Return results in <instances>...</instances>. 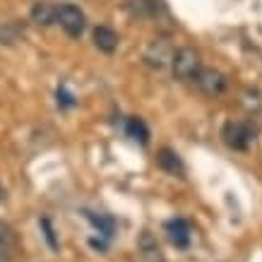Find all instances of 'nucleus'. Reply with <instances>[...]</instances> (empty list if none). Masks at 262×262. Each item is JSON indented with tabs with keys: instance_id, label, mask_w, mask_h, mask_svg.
<instances>
[{
	"instance_id": "f257e3e1",
	"label": "nucleus",
	"mask_w": 262,
	"mask_h": 262,
	"mask_svg": "<svg viewBox=\"0 0 262 262\" xmlns=\"http://www.w3.org/2000/svg\"><path fill=\"white\" fill-rule=\"evenodd\" d=\"M171 68H173V77L181 82H190L198 77V72L202 70V60H200V53L190 46H183L178 51H173V58H171Z\"/></svg>"
},
{
	"instance_id": "f03ea898",
	"label": "nucleus",
	"mask_w": 262,
	"mask_h": 262,
	"mask_svg": "<svg viewBox=\"0 0 262 262\" xmlns=\"http://www.w3.org/2000/svg\"><path fill=\"white\" fill-rule=\"evenodd\" d=\"M56 22L63 27L68 36H72V39H80L82 32H84V27H87V17H84V12H82L77 5L65 3V5L56 8Z\"/></svg>"
},
{
	"instance_id": "7ed1b4c3",
	"label": "nucleus",
	"mask_w": 262,
	"mask_h": 262,
	"mask_svg": "<svg viewBox=\"0 0 262 262\" xmlns=\"http://www.w3.org/2000/svg\"><path fill=\"white\" fill-rule=\"evenodd\" d=\"M195 82H198L200 92L207 96H219V94H224V89H226V77H224L219 70H214V68H202V70L198 72Z\"/></svg>"
},
{
	"instance_id": "20e7f679",
	"label": "nucleus",
	"mask_w": 262,
	"mask_h": 262,
	"mask_svg": "<svg viewBox=\"0 0 262 262\" xmlns=\"http://www.w3.org/2000/svg\"><path fill=\"white\" fill-rule=\"evenodd\" d=\"M171 58H173V48H171V43H168L166 39H154L149 46H147V51H144L147 65L157 68V70H161Z\"/></svg>"
},
{
	"instance_id": "39448f33",
	"label": "nucleus",
	"mask_w": 262,
	"mask_h": 262,
	"mask_svg": "<svg viewBox=\"0 0 262 262\" xmlns=\"http://www.w3.org/2000/svg\"><path fill=\"white\" fill-rule=\"evenodd\" d=\"M250 140H253V135L243 123H226L224 125V142L229 144L231 149H246Z\"/></svg>"
},
{
	"instance_id": "423d86ee",
	"label": "nucleus",
	"mask_w": 262,
	"mask_h": 262,
	"mask_svg": "<svg viewBox=\"0 0 262 262\" xmlns=\"http://www.w3.org/2000/svg\"><path fill=\"white\" fill-rule=\"evenodd\" d=\"M166 233L176 248L190 246V224L185 222V219H171L166 224Z\"/></svg>"
},
{
	"instance_id": "0eeeda50",
	"label": "nucleus",
	"mask_w": 262,
	"mask_h": 262,
	"mask_svg": "<svg viewBox=\"0 0 262 262\" xmlns=\"http://www.w3.org/2000/svg\"><path fill=\"white\" fill-rule=\"evenodd\" d=\"M157 164H159L161 171H166L171 176H183V161L181 157L176 154L173 149H168V147H161L157 151Z\"/></svg>"
},
{
	"instance_id": "6e6552de",
	"label": "nucleus",
	"mask_w": 262,
	"mask_h": 262,
	"mask_svg": "<svg viewBox=\"0 0 262 262\" xmlns=\"http://www.w3.org/2000/svg\"><path fill=\"white\" fill-rule=\"evenodd\" d=\"M94 46L103 53H113L118 48V34L111 27H96L94 29Z\"/></svg>"
},
{
	"instance_id": "1a4fd4ad",
	"label": "nucleus",
	"mask_w": 262,
	"mask_h": 262,
	"mask_svg": "<svg viewBox=\"0 0 262 262\" xmlns=\"http://www.w3.org/2000/svg\"><path fill=\"white\" fill-rule=\"evenodd\" d=\"M32 22L36 27H51L56 22V8L48 3H34L32 8Z\"/></svg>"
},
{
	"instance_id": "9d476101",
	"label": "nucleus",
	"mask_w": 262,
	"mask_h": 262,
	"mask_svg": "<svg viewBox=\"0 0 262 262\" xmlns=\"http://www.w3.org/2000/svg\"><path fill=\"white\" fill-rule=\"evenodd\" d=\"M17 248H19V236H17V231L12 229L8 222H0V250L15 255Z\"/></svg>"
},
{
	"instance_id": "9b49d317",
	"label": "nucleus",
	"mask_w": 262,
	"mask_h": 262,
	"mask_svg": "<svg viewBox=\"0 0 262 262\" xmlns=\"http://www.w3.org/2000/svg\"><path fill=\"white\" fill-rule=\"evenodd\" d=\"M125 130H127V135L133 137V140H137L140 144L149 142V130H147V125H144V120L130 118L127 120V125H125Z\"/></svg>"
},
{
	"instance_id": "f8f14e48",
	"label": "nucleus",
	"mask_w": 262,
	"mask_h": 262,
	"mask_svg": "<svg viewBox=\"0 0 262 262\" xmlns=\"http://www.w3.org/2000/svg\"><path fill=\"white\" fill-rule=\"evenodd\" d=\"M87 216H89V222H92L96 229H99V233H101V236L111 238V236H113V229H116V224H113L111 216H96V214H87Z\"/></svg>"
},
{
	"instance_id": "ddd939ff",
	"label": "nucleus",
	"mask_w": 262,
	"mask_h": 262,
	"mask_svg": "<svg viewBox=\"0 0 262 262\" xmlns=\"http://www.w3.org/2000/svg\"><path fill=\"white\" fill-rule=\"evenodd\" d=\"M130 10L137 17H149L154 12V3L151 0H130Z\"/></svg>"
},
{
	"instance_id": "4468645a",
	"label": "nucleus",
	"mask_w": 262,
	"mask_h": 262,
	"mask_svg": "<svg viewBox=\"0 0 262 262\" xmlns=\"http://www.w3.org/2000/svg\"><path fill=\"white\" fill-rule=\"evenodd\" d=\"M41 224L46 226V238H48V243H51V246L56 248V238H53V229H51V224H48L46 219H43V222H41Z\"/></svg>"
},
{
	"instance_id": "2eb2a0df",
	"label": "nucleus",
	"mask_w": 262,
	"mask_h": 262,
	"mask_svg": "<svg viewBox=\"0 0 262 262\" xmlns=\"http://www.w3.org/2000/svg\"><path fill=\"white\" fill-rule=\"evenodd\" d=\"M12 257H15V255L5 253V250H0V262H12Z\"/></svg>"
},
{
	"instance_id": "dca6fc26",
	"label": "nucleus",
	"mask_w": 262,
	"mask_h": 262,
	"mask_svg": "<svg viewBox=\"0 0 262 262\" xmlns=\"http://www.w3.org/2000/svg\"><path fill=\"white\" fill-rule=\"evenodd\" d=\"M3 200H5V188L0 185V202H3Z\"/></svg>"
}]
</instances>
